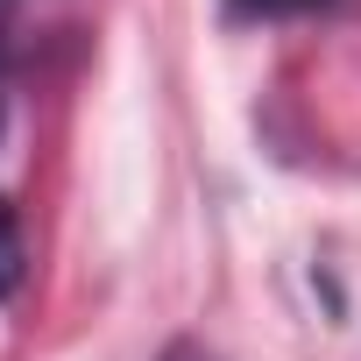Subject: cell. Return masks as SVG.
Wrapping results in <instances>:
<instances>
[{
    "label": "cell",
    "instance_id": "6da1fadb",
    "mask_svg": "<svg viewBox=\"0 0 361 361\" xmlns=\"http://www.w3.org/2000/svg\"><path fill=\"white\" fill-rule=\"evenodd\" d=\"M305 8H326V0H234V15H305Z\"/></svg>",
    "mask_w": 361,
    "mask_h": 361
},
{
    "label": "cell",
    "instance_id": "7a4b0ae2",
    "mask_svg": "<svg viewBox=\"0 0 361 361\" xmlns=\"http://www.w3.org/2000/svg\"><path fill=\"white\" fill-rule=\"evenodd\" d=\"M163 361H213V354H206V347H192V340H185V347H170V354H163Z\"/></svg>",
    "mask_w": 361,
    "mask_h": 361
}]
</instances>
